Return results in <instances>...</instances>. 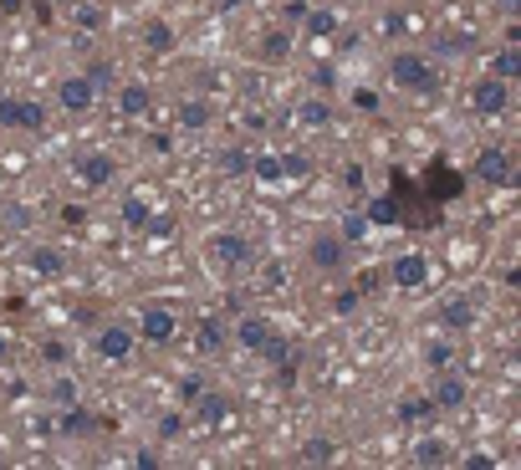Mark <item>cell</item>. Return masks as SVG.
<instances>
[{"label":"cell","instance_id":"obj_48","mask_svg":"<svg viewBox=\"0 0 521 470\" xmlns=\"http://www.w3.org/2000/svg\"><path fill=\"white\" fill-rule=\"evenodd\" d=\"M0 185H5V169H0Z\"/></svg>","mask_w":521,"mask_h":470},{"label":"cell","instance_id":"obj_39","mask_svg":"<svg viewBox=\"0 0 521 470\" xmlns=\"http://www.w3.org/2000/svg\"><path fill=\"white\" fill-rule=\"evenodd\" d=\"M179 429H184V420H179V414H164V420H158V439H174Z\"/></svg>","mask_w":521,"mask_h":470},{"label":"cell","instance_id":"obj_44","mask_svg":"<svg viewBox=\"0 0 521 470\" xmlns=\"http://www.w3.org/2000/svg\"><path fill=\"white\" fill-rule=\"evenodd\" d=\"M501 11H506V16H517V11H521V0H501Z\"/></svg>","mask_w":521,"mask_h":470},{"label":"cell","instance_id":"obj_16","mask_svg":"<svg viewBox=\"0 0 521 470\" xmlns=\"http://www.w3.org/2000/svg\"><path fill=\"white\" fill-rule=\"evenodd\" d=\"M225 343H230V328H225L220 317H205L200 332H194V348H200L205 358H215V353H225Z\"/></svg>","mask_w":521,"mask_h":470},{"label":"cell","instance_id":"obj_38","mask_svg":"<svg viewBox=\"0 0 521 470\" xmlns=\"http://www.w3.org/2000/svg\"><path fill=\"white\" fill-rule=\"evenodd\" d=\"M358 297H364V292H337V297H332V307H337V312H358Z\"/></svg>","mask_w":521,"mask_h":470},{"label":"cell","instance_id":"obj_24","mask_svg":"<svg viewBox=\"0 0 521 470\" xmlns=\"http://www.w3.org/2000/svg\"><path fill=\"white\" fill-rule=\"evenodd\" d=\"M297 118H301V123H307V128H322V123H328V118H332V108H328V103H322V97H307V103H301V108H297Z\"/></svg>","mask_w":521,"mask_h":470},{"label":"cell","instance_id":"obj_26","mask_svg":"<svg viewBox=\"0 0 521 470\" xmlns=\"http://www.w3.org/2000/svg\"><path fill=\"white\" fill-rule=\"evenodd\" d=\"M286 51H292V36H286V32H266V41H261V57H266V62H282Z\"/></svg>","mask_w":521,"mask_h":470},{"label":"cell","instance_id":"obj_25","mask_svg":"<svg viewBox=\"0 0 521 470\" xmlns=\"http://www.w3.org/2000/svg\"><path fill=\"white\" fill-rule=\"evenodd\" d=\"M301 21H307V36H332L337 32V16H332V11H301Z\"/></svg>","mask_w":521,"mask_h":470},{"label":"cell","instance_id":"obj_23","mask_svg":"<svg viewBox=\"0 0 521 470\" xmlns=\"http://www.w3.org/2000/svg\"><path fill=\"white\" fill-rule=\"evenodd\" d=\"M179 128H190V133L210 128V103H184V108H179Z\"/></svg>","mask_w":521,"mask_h":470},{"label":"cell","instance_id":"obj_28","mask_svg":"<svg viewBox=\"0 0 521 470\" xmlns=\"http://www.w3.org/2000/svg\"><path fill=\"white\" fill-rule=\"evenodd\" d=\"M220 169L225 174H251V154H246V149H220Z\"/></svg>","mask_w":521,"mask_h":470},{"label":"cell","instance_id":"obj_2","mask_svg":"<svg viewBox=\"0 0 521 470\" xmlns=\"http://www.w3.org/2000/svg\"><path fill=\"white\" fill-rule=\"evenodd\" d=\"M471 108L481 113V118H501V113L511 108V82H501L496 72H486V77L471 87Z\"/></svg>","mask_w":521,"mask_h":470},{"label":"cell","instance_id":"obj_13","mask_svg":"<svg viewBox=\"0 0 521 470\" xmlns=\"http://www.w3.org/2000/svg\"><path fill=\"white\" fill-rule=\"evenodd\" d=\"M31 271L41 276V282H62L67 271H72V261H67L57 246H31Z\"/></svg>","mask_w":521,"mask_h":470},{"label":"cell","instance_id":"obj_15","mask_svg":"<svg viewBox=\"0 0 521 470\" xmlns=\"http://www.w3.org/2000/svg\"><path fill=\"white\" fill-rule=\"evenodd\" d=\"M77 179H82L87 189L112 185V158H108V154H82V158H77Z\"/></svg>","mask_w":521,"mask_h":470},{"label":"cell","instance_id":"obj_3","mask_svg":"<svg viewBox=\"0 0 521 470\" xmlns=\"http://www.w3.org/2000/svg\"><path fill=\"white\" fill-rule=\"evenodd\" d=\"M133 343H139V332L128 328V322H108V328L97 332V358L103 363H128L133 358Z\"/></svg>","mask_w":521,"mask_h":470},{"label":"cell","instance_id":"obj_42","mask_svg":"<svg viewBox=\"0 0 521 470\" xmlns=\"http://www.w3.org/2000/svg\"><path fill=\"white\" fill-rule=\"evenodd\" d=\"M282 174H307V158H301V154H286V158H282Z\"/></svg>","mask_w":521,"mask_h":470},{"label":"cell","instance_id":"obj_33","mask_svg":"<svg viewBox=\"0 0 521 470\" xmlns=\"http://www.w3.org/2000/svg\"><path fill=\"white\" fill-rule=\"evenodd\" d=\"M87 82H93L97 93H108V87H112V67L108 62H93V67H87Z\"/></svg>","mask_w":521,"mask_h":470},{"label":"cell","instance_id":"obj_46","mask_svg":"<svg viewBox=\"0 0 521 470\" xmlns=\"http://www.w3.org/2000/svg\"><path fill=\"white\" fill-rule=\"evenodd\" d=\"M5 358H11V343H5V338H0V363H5Z\"/></svg>","mask_w":521,"mask_h":470},{"label":"cell","instance_id":"obj_10","mask_svg":"<svg viewBox=\"0 0 521 470\" xmlns=\"http://www.w3.org/2000/svg\"><path fill=\"white\" fill-rule=\"evenodd\" d=\"M174 332H179V317H174L169 307H148V312L139 317V338H143V343H169Z\"/></svg>","mask_w":521,"mask_h":470},{"label":"cell","instance_id":"obj_36","mask_svg":"<svg viewBox=\"0 0 521 470\" xmlns=\"http://www.w3.org/2000/svg\"><path fill=\"white\" fill-rule=\"evenodd\" d=\"M72 16H77V26H87V32H97V26H103V11H97V5H77Z\"/></svg>","mask_w":521,"mask_h":470},{"label":"cell","instance_id":"obj_29","mask_svg":"<svg viewBox=\"0 0 521 470\" xmlns=\"http://www.w3.org/2000/svg\"><path fill=\"white\" fill-rule=\"evenodd\" d=\"M332 460V439H307V450H301V465H328Z\"/></svg>","mask_w":521,"mask_h":470},{"label":"cell","instance_id":"obj_22","mask_svg":"<svg viewBox=\"0 0 521 470\" xmlns=\"http://www.w3.org/2000/svg\"><path fill=\"white\" fill-rule=\"evenodd\" d=\"M194 399H200V420H205V424H220L225 414H230V399H225V393H205V389H200Z\"/></svg>","mask_w":521,"mask_h":470},{"label":"cell","instance_id":"obj_35","mask_svg":"<svg viewBox=\"0 0 521 470\" xmlns=\"http://www.w3.org/2000/svg\"><path fill=\"white\" fill-rule=\"evenodd\" d=\"M51 399H57V404H77V384H72V378H57V384H51Z\"/></svg>","mask_w":521,"mask_h":470},{"label":"cell","instance_id":"obj_37","mask_svg":"<svg viewBox=\"0 0 521 470\" xmlns=\"http://www.w3.org/2000/svg\"><path fill=\"white\" fill-rule=\"evenodd\" d=\"M143 230H148V235H154V240H164V235H174V220L169 215H148V225H143Z\"/></svg>","mask_w":521,"mask_h":470},{"label":"cell","instance_id":"obj_18","mask_svg":"<svg viewBox=\"0 0 521 470\" xmlns=\"http://www.w3.org/2000/svg\"><path fill=\"white\" fill-rule=\"evenodd\" d=\"M266 338H271V322L261 312H251V317H240L236 322V348H246V353H256Z\"/></svg>","mask_w":521,"mask_h":470},{"label":"cell","instance_id":"obj_21","mask_svg":"<svg viewBox=\"0 0 521 470\" xmlns=\"http://www.w3.org/2000/svg\"><path fill=\"white\" fill-rule=\"evenodd\" d=\"M490 72H496L501 82H517L521 77V51L517 47H501L496 57H490Z\"/></svg>","mask_w":521,"mask_h":470},{"label":"cell","instance_id":"obj_32","mask_svg":"<svg viewBox=\"0 0 521 470\" xmlns=\"http://www.w3.org/2000/svg\"><path fill=\"white\" fill-rule=\"evenodd\" d=\"M368 220H373V225H394L399 210H394L389 200H373V204H368Z\"/></svg>","mask_w":521,"mask_h":470},{"label":"cell","instance_id":"obj_34","mask_svg":"<svg viewBox=\"0 0 521 470\" xmlns=\"http://www.w3.org/2000/svg\"><path fill=\"white\" fill-rule=\"evenodd\" d=\"M455 363V348L450 343H429V368H450Z\"/></svg>","mask_w":521,"mask_h":470},{"label":"cell","instance_id":"obj_40","mask_svg":"<svg viewBox=\"0 0 521 470\" xmlns=\"http://www.w3.org/2000/svg\"><path fill=\"white\" fill-rule=\"evenodd\" d=\"M256 174H261V179H282V158H276V164H271V158H261V164H251Z\"/></svg>","mask_w":521,"mask_h":470},{"label":"cell","instance_id":"obj_30","mask_svg":"<svg viewBox=\"0 0 521 470\" xmlns=\"http://www.w3.org/2000/svg\"><path fill=\"white\" fill-rule=\"evenodd\" d=\"M337 235H343L347 246H353V240H364V235H368V215H343V225H337Z\"/></svg>","mask_w":521,"mask_h":470},{"label":"cell","instance_id":"obj_41","mask_svg":"<svg viewBox=\"0 0 521 470\" xmlns=\"http://www.w3.org/2000/svg\"><path fill=\"white\" fill-rule=\"evenodd\" d=\"M41 358H47V363H67V343H41Z\"/></svg>","mask_w":521,"mask_h":470},{"label":"cell","instance_id":"obj_12","mask_svg":"<svg viewBox=\"0 0 521 470\" xmlns=\"http://www.w3.org/2000/svg\"><path fill=\"white\" fill-rule=\"evenodd\" d=\"M440 328L445 332H471L475 328V302L471 297H450V302H440Z\"/></svg>","mask_w":521,"mask_h":470},{"label":"cell","instance_id":"obj_6","mask_svg":"<svg viewBox=\"0 0 521 470\" xmlns=\"http://www.w3.org/2000/svg\"><path fill=\"white\" fill-rule=\"evenodd\" d=\"M210 251H215V261H220L225 271H236V267H251L256 246H251L240 230H220L215 240H210Z\"/></svg>","mask_w":521,"mask_h":470},{"label":"cell","instance_id":"obj_20","mask_svg":"<svg viewBox=\"0 0 521 470\" xmlns=\"http://www.w3.org/2000/svg\"><path fill=\"white\" fill-rule=\"evenodd\" d=\"M256 358H261V363H271V368H292V343H286L282 332L271 328V338H266L261 348H256Z\"/></svg>","mask_w":521,"mask_h":470},{"label":"cell","instance_id":"obj_31","mask_svg":"<svg viewBox=\"0 0 521 470\" xmlns=\"http://www.w3.org/2000/svg\"><path fill=\"white\" fill-rule=\"evenodd\" d=\"M429 414H435L429 399H404V404H399V420H429Z\"/></svg>","mask_w":521,"mask_h":470},{"label":"cell","instance_id":"obj_27","mask_svg":"<svg viewBox=\"0 0 521 470\" xmlns=\"http://www.w3.org/2000/svg\"><path fill=\"white\" fill-rule=\"evenodd\" d=\"M123 225H128V230H143V225H148V204H143L139 194L123 200Z\"/></svg>","mask_w":521,"mask_h":470},{"label":"cell","instance_id":"obj_1","mask_svg":"<svg viewBox=\"0 0 521 470\" xmlns=\"http://www.w3.org/2000/svg\"><path fill=\"white\" fill-rule=\"evenodd\" d=\"M389 77L404 87V93H440V67L429 62V57H419V51H399L394 62H389Z\"/></svg>","mask_w":521,"mask_h":470},{"label":"cell","instance_id":"obj_8","mask_svg":"<svg viewBox=\"0 0 521 470\" xmlns=\"http://www.w3.org/2000/svg\"><path fill=\"white\" fill-rule=\"evenodd\" d=\"M307 261L317 271H343L347 267V240L343 235H317L312 246H307Z\"/></svg>","mask_w":521,"mask_h":470},{"label":"cell","instance_id":"obj_9","mask_svg":"<svg viewBox=\"0 0 521 470\" xmlns=\"http://www.w3.org/2000/svg\"><path fill=\"white\" fill-rule=\"evenodd\" d=\"M57 103H62L67 113H87L97 103V87L87 82V72H72V77H62V87H57Z\"/></svg>","mask_w":521,"mask_h":470},{"label":"cell","instance_id":"obj_14","mask_svg":"<svg viewBox=\"0 0 521 470\" xmlns=\"http://www.w3.org/2000/svg\"><path fill=\"white\" fill-rule=\"evenodd\" d=\"M148 108H154V93H148L143 82H123V87H118V113H123V118H148Z\"/></svg>","mask_w":521,"mask_h":470},{"label":"cell","instance_id":"obj_7","mask_svg":"<svg viewBox=\"0 0 521 470\" xmlns=\"http://www.w3.org/2000/svg\"><path fill=\"white\" fill-rule=\"evenodd\" d=\"M465 378L450 374V368H435V384H429V404L435 409H465Z\"/></svg>","mask_w":521,"mask_h":470},{"label":"cell","instance_id":"obj_19","mask_svg":"<svg viewBox=\"0 0 521 470\" xmlns=\"http://www.w3.org/2000/svg\"><path fill=\"white\" fill-rule=\"evenodd\" d=\"M143 51L169 57V51H174V26H169V21H148V26H143Z\"/></svg>","mask_w":521,"mask_h":470},{"label":"cell","instance_id":"obj_47","mask_svg":"<svg viewBox=\"0 0 521 470\" xmlns=\"http://www.w3.org/2000/svg\"><path fill=\"white\" fill-rule=\"evenodd\" d=\"M215 5H220V11H230V5H236V0H215Z\"/></svg>","mask_w":521,"mask_h":470},{"label":"cell","instance_id":"obj_5","mask_svg":"<svg viewBox=\"0 0 521 470\" xmlns=\"http://www.w3.org/2000/svg\"><path fill=\"white\" fill-rule=\"evenodd\" d=\"M0 123L5 128H41L47 123V108L36 103V97H0Z\"/></svg>","mask_w":521,"mask_h":470},{"label":"cell","instance_id":"obj_45","mask_svg":"<svg viewBox=\"0 0 521 470\" xmlns=\"http://www.w3.org/2000/svg\"><path fill=\"white\" fill-rule=\"evenodd\" d=\"M0 11H21V0H0Z\"/></svg>","mask_w":521,"mask_h":470},{"label":"cell","instance_id":"obj_43","mask_svg":"<svg viewBox=\"0 0 521 470\" xmlns=\"http://www.w3.org/2000/svg\"><path fill=\"white\" fill-rule=\"evenodd\" d=\"M490 465H496L490 455H471V460H465V470H490Z\"/></svg>","mask_w":521,"mask_h":470},{"label":"cell","instance_id":"obj_17","mask_svg":"<svg viewBox=\"0 0 521 470\" xmlns=\"http://www.w3.org/2000/svg\"><path fill=\"white\" fill-rule=\"evenodd\" d=\"M455 460V450H450V439H440V435H425L419 445H414V465H450Z\"/></svg>","mask_w":521,"mask_h":470},{"label":"cell","instance_id":"obj_4","mask_svg":"<svg viewBox=\"0 0 521 470\" xmlns=\"http://www.w3.org/2000/svg\"><path fill=\"white\" fill-rule=\"evenodd\" d=\"M475 174H481V185H490V189L517 185V164H511V154H506V149H481V158H475Z\"/></svg>","mask_w":521,"mask_h":470},{"label":"cell","instance_id":"obj_11","mask_svg":"<svg viewBox=\"0 0 521 470\" xmlns=\"http://www.w3.org/2000/svg\"><path fill=\"white\" fill-rule=\"evenodd\" d=\"M394 282L404 286V292H419V286L429 282V261L419 251H404V256H394Z\"/></svg>","mask_w":521,"mask_h":470}]
</instances>
